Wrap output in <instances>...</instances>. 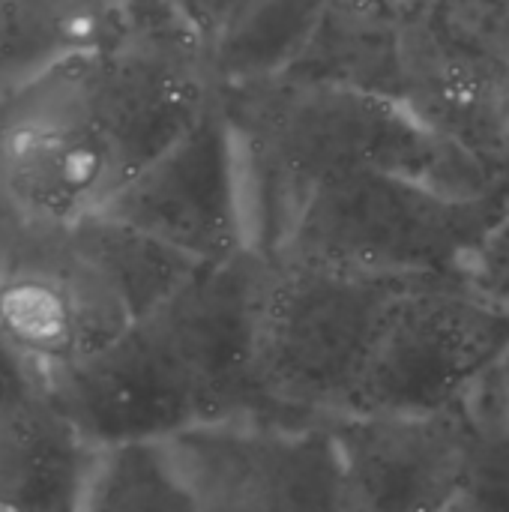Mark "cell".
Segmentation results:
<instances>
[{"label":"cell","instance_id":"cell-19","mask_svg":"<svg viewBox=\"0 0 509 512\" xmlns=\"http://www.w3.org/2000/svg\"><path fill=\"white\" fill-rule=\"evenodd\" d=\"M498 375L504 378V384L509 387V351L504 354V360H501V366H498Z\"/></svg>","mask_w":509,"mask_h":512},{"label":"cell","instance_id":"cell-2","mask_svg":"<svg viewBox=\"0 0 509 512\" xmlns=\"http://www.w3.org/2000/svg\"><path fill=\"white\" fill-rule=\"evenodd\" d=\"M270 267L258 249L201 264L117 339L42 384L102 450L165 444L222 420H288L258 375Z\"/></svg>","mask_w":509,"mask_h":512},{"label":"cell","instance_id":"cell-12","mask_svg":"<svg viewBox=\"0 0 509 512\" xmlns=\"http://www.w3.org/2000/svg\"><path fill=\"white\" fill-rule=\"evenodd\" d=\"M411 12L405 0H327L306 45L279 75L405 102L411 93Z\"/></svg>","mask_w":509,"mask_h":512},{"label":"cell","instance_id":"cell-7","mask_svg":"<svg viewBox=\"0 0 509 512\" xmlns=\"http://www.w3.org/2000/svg\"><path fill=\"white\" fill-rule=\"evenodd\" d=\"M507 351V309L462 276H420L396 297L351 414L456 408Z\"/></svg>","mask_w":509,"mask_h":512},{"label":"cell","instance_id":"cell-4","mask_svg":"<svg viewBox=\"0 0 509 512\" xmlns=\"http://www.w3.org/2000/svg\"><path fill=\"white\" fill-rule=\"evenodd\" d=\"M0 249V339L45 378L168 300L201 264L102 213Z\"/></svg>","mask_w":509,"mask_h":512},{"label":"cell","instance_id":"cell-10","mask_svg":"<svg viewBox=\"0 0 509 512\" xmlns=\"http://www.w3.org/2000/svg\"><path fill=\"white\" fill-rule=\"evenodd\" d=\"M330 423L342 462V512H456L462 405L429 414H345Z\"/></svg>","mask_w":509,"mask_h":512},{"label":"cell","instance_id":"cell-5","mask_svg":"<svg viewBox=\"0 0 509 512\" xmlns=\"http://www.w3.org/2000/svg\"><path fill=\"white\" fill-rule=\"evenodd\" d=\"M509 195H465L396 171H357L303 201L273 261L372 276H462Z\"/></svg>","mask_w":509,"mask_h":512},{"label":"cell","instance_id":"cell-13","mask_svg":"<svg viewBox=\"0 0 509 512\" xmlns=\"http://www.w3.org/2000/svg\"><path fill=\"white\" fill-rule=\"evenodd\" d=\"M408 51L411 90L438 78L509 81V0L423 3L408 21Z\"/></svg>","mask_w":509,"mask_h":512},{"label":"cell","instance_id":"cell-15","mask_svg":"<svg viewBox=\"0 0 509 512\" xmlns=\"http://www.w3.org/2000/svg\"><path fill=\"white\" fill-rule=\"evenodd\" d=\"M465 462L456 512H509V387L489 372L462 402Z\"/></svg>","mask_w":509,"mask_h":512},{"label":"cell","instance_id":"cell-18","mask_svg":"<svg viewBox=\"0 0 509 512\" xmlns=\"http://www.w3.org/2000/svg\"><path fill=\"white\" fill-rule=\"evenodd\" d=\"M33 381H39V375L30 369V363L0 339V399L9 396L12 390L33 384Z\"/></svg>","mask_w":509,"mask_h":512},{"label":"cell","instance_id":"cell-11","mask_svg":"<svg viewBox=\"0 0 509 512\" xmlns=\"http://www.w3.org/2000/svg\"><path fill=\"white\" fill-rule=\"evenodd\" d=\"M96 447L39 381L0 399V512H84Z\"/></svg>","mask_w":509,"mask_h":512},{"label":"cell","instance_id":"cell-20","mask_svg":"<svg viewBox=\"0 0 509 512\" xmlns=\"http://www.w3.org/2000/svg\"><path fill=\"white\" fill-rule=\"evenodd\" d=\"M405 3H408L411 9H420V6H423V3H429V0H405Z\"/></svg>","mask_w":509,"mask_h":512},{"label":"cell","instance_id":"cell-6","mask_svg":"<svg viewBox=\"0 0 509 512\" xmlns=\"http://www.w3.org/2000/svg\"><path fill=\"white\" fill-rule=\"evenodd\" d=\"M414 279L273 261L258 345L270 402L288 420L351 414L387 315Z\"/></svg>","mask_w":509,"mask_h":512},{"label":"cell","instance_id":"cell-16","mask_svg":"<svg viewBox=\"0 0 509 512\" xmlns=\"http://www.w3.org/2000/svg\"><path fill=\"white\" fill-rule=\"evenodd\" d=\"M84 512H198L165 444H123L102 453Z\"/></svg>","mask_w":509,"mask_h":512},{"label":"cell","instance_id":"cell-1","mask_svg":"<svg viewBox=\"0 0 509 512\" xmlns=\"http://www.w3.org/2000/svg\"><path fill=\"white\" fill-rule=\"evenodd\" d=\"M210 33L180 0H138L102 48L0 96V192L21 228L96 216L216 102Z\"/></svg>","mask_w":509,"mask_h":512},{"label":"cell","instance_id":"cell-14","mask_svg":"<svg viewBox=\"0 0 509 512\" xmlns=\"http://www.w3.org/2000/svg\"><path fill=\"white\" fill-rule=\"evenodd\" d=\"M138 0H0V75L9 87L111 42Z\"/></svg>","mask_w":509,"mask_h":512},{"label":"cell","instance_id":"cell-8","mask_svg":"<svg viewBox=\"0 0 509 512\" xmlns=\"http://www.w3.org/2000/svg\"><path fill=\"white\" fill-rule=\"evenodd\" d=\"M165 447L198 512H342L330 420H222Z\"/></svg>","mask_w":509,"mask_h":512},{"label":"cell","instance_id":"cell-17","mask_svg":"<svg viewBox=\"0 0 509 512\" xmlns=\"http://www.w3.org/2000/svg\"><path fill=\"white\" fill-rule=\"evenodd\" d=\"M462 279L477 294L509 312V213L501 216L480 240L471 261L465 264Z\"/></svg>","mask_w":509,"mask_h":512},{"label":"cell","instance_id":"cell-3","mask_svg":"<svg viewBox=\"0 0 509 512\" xmlns=\"http://www.w3.org/2000/svg\"><path fill=\"white\" fill-rule=\"evenodd\" d=\"M219 99L243 159L252 249L267 258L279 252L312 189L345 174L396 171L450 192H498L399 99L282 75L222 84Z\"/></svg>","mask_w":509,"mask_h":512},{"label":"cell","instance_id":"cell-9","mask_svg":"<svg viewBox=\"0 0 509 512\" xmlns=\"http://www.w3.org/2000/svg\"><path fill=\"white\" fill-rule=\"evenodd\" d=\"M99 213L198 264H222L252 249L243 159L222 99Z\"/></svg>","mask_w":509,"mask_h":512}]
</instances>
